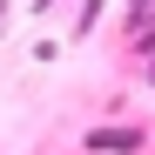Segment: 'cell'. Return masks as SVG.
Returning <instances> with one entry per match:
<instances>
[{"instance_id":"1","label":"cell","mask_w":155,"mask_h":155,"mask_svg":"<svg viewBox=\"0 0 155 155\" xmlns=\"http://www.w3.org/2000/svg\"><path fill=\"white\" fill-rule=\"evenodd\" d=\"M88 148H142V128H101L88 135Z\"/></svg>"}]
</instances>
